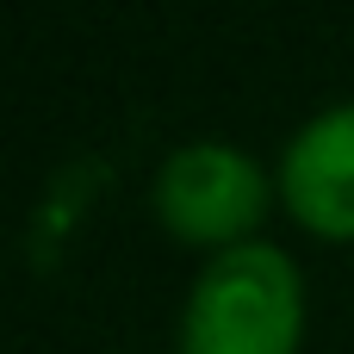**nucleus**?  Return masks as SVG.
I'll return each instance as SVG.
<instances>
[{"label": "nucleus", "mask_w": 354, "mask_h": 354, "mask_svg": "<svg viewBox=\"0 0 354 354\" xmlns=\"http://www.w3.org/2000/svg\"><path fill=\"white\" fill-rule=\"evenodd\" d=\"M305 280L286 249L236 243L199 268L180 305V354H299Z\"/></svg>", "instance_id": "obj_1"}, {"label": "nucleus", "mask_w": 354, "mask_h": 354, "mask_svg": "<svg viewBox=\"0 0 354 354\" xmlns=\"http://www.w3.org/2000/svg\"><path fill=\"white\" fill-rule=\"evenodd\" d=\"M149 205L180 243H199V249L224 255V249L249 243V230L261 224L268 174L255 168L249 149H236L224 137H199V143L168 149V162L156 168Z\"/></svg>", "instance_id": "obj_2"}, {"label": "nucleus", "mask_w": 354, "mask_h": 354, "mask_svg": "<svg viewBox=\"0 0 354 354\" xmlns=\"http://www.w3.org/2000/svg\"><path fill=\"white\" fill-rule=\"evenodd\" d=\"M280 199L317 236H354V100L311 112L280 149Z\"/></svg>", "instance_id": "obj_3"}]
</instances>
